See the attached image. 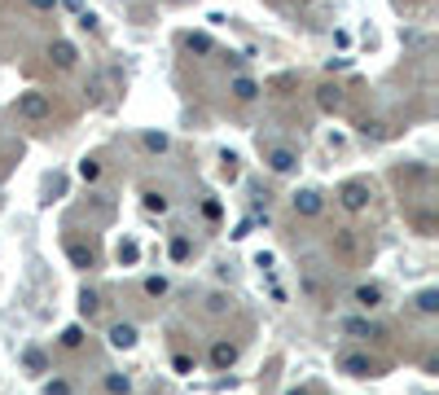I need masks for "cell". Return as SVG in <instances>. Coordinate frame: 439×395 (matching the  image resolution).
I'll return each mask as SVG.
<instances>
[{
	"mask_svg": "<svg viewBox=\"0 0 439 395\" xmlns=\"http://www.w3.org/2000/svg\"><path fill=\"white\" fill-rule=\"evenodd\" d=\"M13 110H18V119H27V123H44L48 114H53V97L40 92V88H27V92H18Z\"/></svg>",
	"mask_w": 439,
	"mask_h": 395,
	"instance_id": "cell-1",
	"label": "cell"
},
{
	"mask_svg": "<svg viewBox=\"0 0 439 395\" xmlns=\"http://www.w3.org/2000/svg\"><path fill=\"white\" fill-rule=\"evenodd\" d=\"M338 202H343V211L361 216V211L369 207V185H365V180H347V185L338 189Z\"/></svg>",
	"mask_w": 439,
	"mask_h": 395,
	"instance_id": "cell-2",
	"label": "cell"
},
{
	"mask_svg": "<svg viewBox=\"0 0 439 395\" xmlns=\"http://www.w3.org/2000/svg\"><path fill=\"white\" fill-rule=\"evenodd\" d=\"M330 251H334L338 259H356V255H361V233H356V228H334Z\"/></svg>",
	"mask_w": 439,
	"mask_h": 395,
	"instance_id": "cell-3",
	"label": "cell"
},
{
	"mask_svg": "<svg viewBox=\"0 0 439 395\" xmlns=\"http://www.w3.org/2000/svg\"><path fill=\"white\" fill-rule=\"evenodd\" d=\"M338 369H343L347 377H373V373H378V365H373L365 352H347L343 360H338Z\"/></svg>",
	"mask_w": 439,
	"mask_h": 395,
	"instance_id": "cell-4",
	"label": "cell"
},
{
	"mask_svg": "<svg viewBox=\"0 0 439 395\" xmlns=\"http://www.w3.org/2000/svg\"><path fill=\"white\" fill-rule=\"evenodd\" d=\"M48 57H53L57 71H71V66L79 62V48H75L71 40H53V44H48Z\"/></svg>",
	"mask_w": 439,
	"mask_h": 395,
	"instance_id": "cell-5",
	"label": "cell"
},
{
	"mask_svg": "<svg viewBox=\"0 0 439 395\" xmlns=\"http://www.w3.org/2000/svg\"><path fill=\"white\" fill-rule=\"evenodd\" d=\"M290 202H295V211H299V216H307V220H312V216H321V193L316 189H299L295 198H290Z\"/></svg>",
	"mask_w": 439,
	"mask_h": 395,
	"instance_id": "cell-6",
	"label": "cell"
},
{
	"mask_svg": "<svg viewBox=\"0 0 439 395\" xmlns=\"http://www.w3.org/2000/svg\"><path fill=\"white\" fill-rule=\"evenodd\" d=\"M382 299H386V290H382L378 282H365V286H356V303H361L365 312H373V307H382Z\"/></svg>",
	"mask_w": 439,
	"mask_h": 395,
	"instance_id": "cell-7",
	"label": "cell"
},
{
	"mask_svg": "<svg viewBox=\"0 0 439 395\" xmlns=\"http://www.w3.org/2000/svg\"><path fill=\"white\" fill-rule=\"evenodd\" d=\"M268 167L277 172V176H286V172H295V167H299V158H295V150L277 145V150H268Z\"/></svg>",
	"mask_w": 439,
	"mask_h": 395,
	"instance_id": "cell-8",
	"label": "cell"
},
{
	"mask_svg": "<svg viewBox=\"0 0 439 395\" xmlns=\"http://www.w3.org/2000/svg\"><path fill=\"white\" fill-rule=\"evenodd\" d=\"M316 102H321L325 114H338V110H343V88H338V84H321L316 88Z\"/></svg>",
	"mask_w": 439,
	"mask_h": 395,
	"instance_id": "cell-9",
	"label": "cell"
},
{
	"mask_svg": "<svg viewBox=\"0 0 439 395\" xmlns=\"http://www.w3.org/2000/svg\"><path fill=\"white\" fill-rule=\"evenodd\" d=\"M110 347H119V352H127V347H137V325H127V321H119V325H110Z\"/></svg>",
	"mask_w": 439,
	"mask_h": 395,
	"instance_id": "cell-10",
	"label": "cell"
},
{
	"mask_svg": "<svg viewBox=\"0 0 439 395\" xmlns=\"http://www.w3.org/2000/svg\"><path fill=\"white\" fill-rule=\"evenodd\" d=\"M211 365H216V369H233L237 365V347H233V342H211Z\"/></svg>",
	"mask_w": 439,
	"mask_h": 395,
	"instance_id": "cell-11",
	"label": "cell"
},
{
	"mask_svg": "<svg viewBox=\"0 0 439 395\" xmlns=\"http://www.w3.org/2000/svg\"><path fill=\"white\" fill-rule=\"evenodd\" d=\"M229 92H233V102H242V106H246V102H255V97H259V84H255L251 75H237L233 84H229Z\"/></svg>",
	"mask_w": 439,
	"mask_h": 395,
	"instance_id": "cell-12",
	"label": "cell"
},
{
	"mask_svg": "<svg viewBox=\"0 0 439 395\" xmlns=\"http://www.w3.org/2000/svg\"><path fill=\"white\" fill-rule=\"evenodd\" d=\"M67 255H71V263H75V268H92V263H97V255H92V246H84V242H75V237H67Z\"/></svg>",
	"mask_w": 439,
	"mask_h": 395,
	"instance_id": "cell-13",
	"label": "cell"
},
{
	"mask_svg": "<svg viewBox=\"0 0 439 395\" xmlns=\"http://www.w3.org/2000/svg\"><path fill=\"white\" fill-rule=\"evenodd\" d=\"M343 329H347V334H356V338H382V329L369 325V321H347Z\"/></svg>",
	"mask_w": 439,
	"mask_h": 395,
	"instance_id": "cell-14",
	"label": "cell"
},
{
	"mask_svg": "<svg viewBox=\"0 0 439 395\" xmlns=\"http://www.w3.org/2000/svg\"><path fill=\"white\" fill-rule=\"evenodd\" d=\"M79 180L97 185V180H102V162H97V158H84V162H79Z\"/></svg>",
	"mask_w": 439,
	"mask_h": 395,
	"instance_id": "cell-15",
	"label": "cell"
},
{
	"mask_svg": "<svg viewBox=\"0 0 439 395\" xmlns=\"http://www.w3.org/2000/svg\"><path fill=\"white\" fill-rule=\"evenodd\" d=\"M141 259V246L127 237V242H119V263H127V268H132V263Z\"/></svg>",
	"mask_w": 439,
	"mask_h": 395,
	"instance_id": "cell-16",
	"label": "cell"
},
{
	"mask_svg": "<svg viewBox=\"0 0 439 395\" xmlns=\"http://www.w3.org/2000/svg\"><path fill=\"white\" fill-rule=\"evenodd\" d=\"M185 44H189V53H211V48H216V44H211V36H202V31H198V36L189 31V36H185Z\"/></svg>",
	"mask_w": 439,
	"mask_h": 395,
	"instance_id": "cell-17",
	"label": "cell"
},
{
	"mask_svg": "<svg viewBox=\"0 0 439 395\" xmlns=\"http://www.w3.org/2000/svg\"><path fill=\"white\" fill-rule=\"evenodd\" d=\"M417 312H426V317H431V312H439V290H421L417 294Z\"/></svg>",
	"mask_w": 439,
	"mask_h": 395,
	"instance_id": "cell-18",
	"label": "cell"
},
{
	"mask_svg": "<svg viewBox=\"0 0 439 395\" xmlns=\"http://www.w3.org/2000/svg\"><path fill=\"white\" fill-rule=\"evenodd\" d=\"M106 391H110V395H127V391H132V382H127L123 373H110V377H106Z\"/></svg>",
	"mask_w": 439,
	"mask_h": 395,
	"instance_id": "cell-19",
	"label": "cell"
},
{
	"mask_svg": "<svg viewBox=\"0 0 439 395\" xmlns=\"http://www.w3.org/2000/svg\"><path fill=\"white\" fill-rule=\"evenodd\" d=\"M79 342H84V329H79V325H71V329H62V347H67V352H75V347H79Z\"/></svg>",
	"mask_w": 439,
	"mask_h": 395,
	"instance_id": "cell-20",
	"label": "cell"
},
{
	"mask_svg": "<svg viewBox=\"0 0 439 395\" xmlns=\"http://www.w3.org/2000/svg\"><path fill=\"white\" fill-rule=\"evenodd\" d=\"M145 211H158L162 216V211H167V198H162L158 189H145Z\"/></svg>",
	"mask_w": 439,
	"mask_h": 395,
	"instance_id": "cell-21",
	"label": "cell"
},
{
	"mask_svg": "<svg viewBox=\"0 0 439 395\" xmlns=\"http://www.w3.org/2000/svg\"><path fill=\"white\" fill-rule=\"evenodd\" d=\"M145 150L162 154V150H167V132H145Z\"/></svg>",
	"mask_w": 439,
	"mask_h": 395,
	"instance_id": "cell-22",
	"label": "cell"
},
{
	"mask_svg": "<svg viewBox=\"0 0 439 395\" xmlns=\"http://www.w3.org/2000/svg\"><path fill=\"white\" fill-rule=\"evenodd\" d=\"M145 294H150V299H158V294H167V282H162V277H150V282H145Z\"/></svg>",
	"mask_w": 439,
	"mask_h": 395,
	"instance_id": "cell-23",
	"label": "cell"
},
{
	"mask_svg": "<svg viewBox=\"0 0 439 395\" xmlns=\"http://www.w3.org/2000/svg\"><path fill=\"white\" fill-rule=\"evenodd\" d=\"M172 259H176V263L189 259V237H176V242H172Z\"/></svg>",
	"mask_w": 439,
	"mask_h": 395,
	"instance_id": "cell-24",
	"label": "cell"
},
{
	"mask_svg": "<svg viewBox=\"0 0 439 395\" xmlns=\"http://www.w3.org/2000/svg\"><path fill=\"white\" fill-rule=\"evenodd\" d=\"M44 395H71V382H67V377H53V382L44 387Z\"/></svg>",
	"mask_w": 439,
	"mask_h": 395,
	"instance_id": "cell-25",
	"label": "cell"
},
{
	"mask_svg": "<svg viewBox=\"0 0 439 395\" xmlns=\"http://www.w3.org/2000/svg\"><path fill=\"white\" fill-rule=\"evenodd\" d=\"M79 307H84V317H92V312H97V294L84 290V294H79Z\"/></svg>",
	"mask_w": 439,
	"mask_h": 395,
	"instance_id": "cell-26",
	"label": "cell"
},
{
	"mask_svg": "<svg viewBox=\"0 0 439 395\" xmlns=\"http://www.w3.org/2000/svg\"><path fill=\"white\" fill-rule=\"evenodd\" d=\"M22 360H27V369H36V373H44V356H40L36 347H31V352H27Z\"/></svg>",
	"mask_w": 439,
	"mask_h": 395,
	"instance_id": "cell-27",
	"label": "cell"
},
{
	"mask_svg": "<svg viewBox=\"0 0 439 395\" xmlns=\"http://www.w3.org/2000/svg\"><path fill=\"white\" fill-rule=\"evenodd\" d=\"M27 5L36 9V13H53V9H57V0H27Z\"/></svg>",
	"mask_w": 439,
	"mask_h": 395,
	"instance_id": "cell-28",
	"label": "cell"
},
{
	"mask_svg": "<svg viewBox=\"0 0 439 395\" xmlns=\"http://www.w3.org/2000/svg\"><path fill=\"white\" fill-rule=\"evenodd\" d=\"M202 216H207V220H220V202H211V198H207V202H202Z\"/></svg>",
	"mask_w": 439,
	"mask_h": 395,
	"instance_id": "cell-29",
	"label": "cell"
},
{
	"mask_svg": "<svg viewBox=\"0 0 439 395\" xmlns=\"http://www.w3.org/2000/svg\"><path fill=\"white\" fill-rule=\"evenodd\" d=\"M172 369H176V373H189V369H193V360H189V356H176V360H172Z\"/></svg>",
	"mask_w": 439,
	"mask_h": 395,
	"instance_id": "cell-30",
	"label": "cell"
},
{
	"mask_svg": "<svg viewBox=\"0 0 439 395\" xmlns=\"http://www.w3.org/2000/svg\"><path fill=\"white\" fill-rule=\"evenodd\" d=\"M79 27H84V31H97V13H79Z\"/></svg>",
	"mask_w": 439,
	"mask_h": 395,
	"instance_id": "cell-31",
	"label": "cell"
},
{
	"mask_svg": "<svg viewBox=\"0 0 439 395\" xmlns=\"http://www.w3.org/2000/svg\"><path fill=\"white\" fill-rule=\"evenodd\" d=\"M290 395H312V391H307V387H299V391H290Z\"/></svg>",
	"mask_w": 439,
	"mask_h": 395,
	"instance_id": "cell-32",
	"label": "cell"
}]
</instances>
